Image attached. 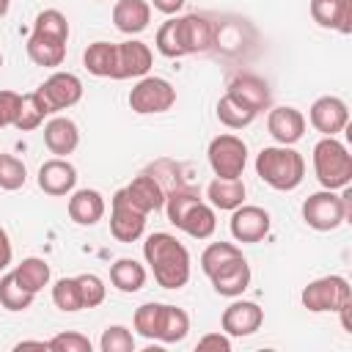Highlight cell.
Wrapping results in <instances>:
<instances>
[{
	"label": "cell",
	"instance_id": "ee69618b",
	"mask_svg": "<svg viewBox=\"0 0 352 352\" xmlns=\"http://www.w3.org/2000/svg\"><path fill=\"white\" fill-rule=\"evenodd\" d=\"M195 349H217V352H231V336L226 333H206L198 338Z\"/></svg>",
	"mask_w": 352,
	"mask_h": 352
},
{
	"label": "cell",
	"instance_id": "8fae6325",
	"mask_svg": "<svg viewBox=\"0 0 352 352\" xmlns=\"http://www.w3.org/2000/svg\"><path fill=\"white\" fill-rule=\"evenodd\" d=\"M154 63V55L148 44L140 38H126L116 44V66H113V80H129V77H146Z\"/></svg>",
	"mask_w": 352,
	"mask_h": 352
},
{
	"label": "cell",
	"instance_id": "f6af8a7d",
	"mask_svg": "<svg viewBox=\"0 0 352 352\" xmlns=\"http://www.w3.org/2000/svg\"><path fill=\"white\" fill-rule=\"evenodd\" d=\"M11 258H14V248H11V239H8L6 228L0 226V272L11 264Z\"/></svg>",
	"mask_w": 352,
	"mask_h": 352
},
{
	"label": "cell",
	"instance_id": "9a60e30c",
	"mask_svg": "<svg viewBox=\"0 0 352 352\" xmlns=\"http://www.w3.org/2000/svg\"><path fill=\"white\" fill-rule=\"evenodd\" d=\"M176 30H179V44L184 55L204 52L214 44V25L201 14L176 16Z\"/></svg>",
	"mask_w": 352,
	"mask_h": 352
},
{
	"label": "cell",
	"instance_id": "e575fe53",
	"mask_svg": "<svg viewBox=\"0 0 352 352\" xmlns=\"http://www.w3.org/2000/svg\"><path fill=\"white\" fill-rule=\"evenodd\" d=\"M52 302L63 314L82 311V297H80V283L77 278H58L52 286Z\"/></svg>",
	"mask_w": 352,
	"mask_h": 352
},
{
	"label": "cell",
	"instance_id": "7bdbcfd3",
	"mask_svg": "<svg viewBox=\"0 0 352 352\" xmlns=\"http://www.w3.org/2000/svg\"><path fill=\"white\" fill-rule=\"evenodd\" d=\"M19 99H22V94H16V91H0V129L3 126H14L16 110H19Z\"/></svg>",
	"mask_w": 352,
	"mask_h": 352
},
{
	"label": "cell",
	"instance_id": "277c9868",
	"mask_svg": "<svg viewBox=\"0 0 352 352\" xmlns=\"http://www.w3.org/2000/svg\"><path fill=\"white\" fill-rule=\"evenodd\" d=\"M314 173L324 190H344L352 182V154L341 140L322 135L314 146Z\"/></svg>",
	"mask_w": 352,
	"mask_h": 352
},
{
	"label": "cell",
	"instance_id": "836d02e7",
	"mask_svg": "<svg viewBox=\"0 0 352 352\" xmlns=\"http://www.w3.org/2000/svg\"><path fill=\"white\" fill-rule=\"evenodd\" d=\"M33 292H28L19 280H16V275L14 272H6L3 278H0V305L6 308V311H28L30 305H33Z\"/></svg>",
	"mask_w": 352,
	"mask_h": 352
},
{
	"label": "cell",
	"instance_id": "8d00e7d4",
	"mask_svg": "<svg viewBox=\"0 0 352 352\" xmlns=\"http://www.w3.org/2000/svg\"><path fill=\"white\" fill-rule=\"evenodd\" d=\"M102 352H135V336L124 324H107L99 338Z\"/></svg>",
	"mask_w": 352,
	"mask_h": 352
},
{
	"label": "cell",
	"instance_id": "1f68e13d",
	"mask_svg": "<svg viewBox=\"0 0 352 352\" xmlns=\"http://www.w3.org/2000/svg\"><path fill=\"white\" fill-rule=\"evenodd\" d=\"M214 113H217V121H220L223 126H228V129H245V126H250L253 118L258 116V113H253L248 104H242L239 99H234L231 94L220 96Z\"/></svg>",
	"mask_w": 352,
	"mask_h": 352
},
{
	"label": "cell",
	"instance_id": "484cf974",
	"mask_svg": "<svg viewBox=\"0 0 352 352\" xmlns=\"http://www.w3.org/2000/svg\"><path fill=\"white\" fill-rule=\"evenodd\" d=\"M206 198H209V206H214V209H223V212L236 209L239 204H245V182H242V176L239 179L214 176L209 182V187H206Z\"/></svg>",
	"mask_w": 352,
	"mask_h": 352
},
{
	"label": "cell",
	"instance_id": "7dc6e473",
	"mask_svg": "<svg viewBox=\"0 0 352 352\" xmlns=\"http://www.w3.org/2000/svg\"><path fill=\"white\" fill-rule=\"evenodd\" d=\"M30 346H36V349H47V341H19L14 349H30Z\"/></svg>",
	"mask_w": 352,
	"mask_h": 352
},
{
	"label": "cell",
	"instance_id": "52a82bcc",
	"mask_svg": "<svg viewBox=\"0 0 352 352\" xmlns=\"http://www.w3.org/2000/svg\"><path fill=\"white\" fill-rule=\"evenodd\" d=\"M206 157H209V168L214 170V176L239 179L248 165V146L242 138L226 132V135H217L209 140Z\"/></svg>",
	"mask_w": 352,
	"mask_h": 352
},
{
	"label": "cell",
	"instance_id": "e0dca14e",
	"mask_svg": "<svg viewBox=\"0 0 352 352\" xmlns=\"http://www.w3.org/2000/svg\"><path fill=\"white\" fill-rule=\"evenodd\" d=\"M267 129L275 138V143L294 146L305 135V116L297 107H289V104L272 107L270 116H267Z\"/></svg>",
	"mask_w": 352,
	"mask_h": 352
},
{
	"label": "cell",
	"instance_id": "d590c367",
	"mask_svg": "<svg viewBox=\"0 0 352 352\" xmlns=\"http://www.w3.org/2000/svg\"><path fill=\"white\" fill-rule=\"evenodd\" d=\"M25 182H28L25 162L14 154H0V190L14 192V190L25 187Z\"/></svg>",
	"mask_w": 352,
	"mask_h": 352
},
{
	"label": "cell",
	"instance_id": "9c48e42d",
	"mask_svg": "<svg viewBox=\"0 0 352 352\" xmlns=\"http://www.w3.org/2000/svg\"><path fill=\"white\" fill-rule=\"evenodd\" d=\"M146 231V212H140L129 195L121 190H116V195L110 198V234L118 242H138Z\"/></svg>",
	"mask_w": 352,
	"mask_h": 352
},
{
	"label": "cell",
	"instance_id": "f35d334b",
	"mask_svg": "<svg viewBox=\"0 0 352 352\" xmlns=\"http://www.w3.org/2000/svg\"><path fill=\"white\" fill-rule=\"evenodd\" d=\"M77 283H80V297H82V308H96L104 302L107 297V286L99 275L94 272H82L77 275Z\"/></svg>",
	"mask_w": 352,
	"mask_h": 352
},
{
	"label": "cell",
	"instance_id": "603a6c76",
	"mask_svg": "<svg viewBox=\"0 0 352 352\" xmlns=\"http://www.w3.org/2000/svg\"><path fill=\"white\" fill-rule=\"evenodd\" d=\"M28 58L36 63V66H44V69H55L63 63L66 58V38H58V36H47V33H30L28 38Z\"/></svg>",
	"mask_w": 352,
	"mask_h": 352
},
{
	"label": "cell",
	"instance_id": "ba28073f",
	"mask_svg": "<svg viewBox=\"0 0 352 352\" xmlns=\"http://www.w3.org/2000/svg\"><path fill=\"white\" fill-rule=\"evenodd\" d=\"M176 104V88L165 80V77H154L146 74L135 82V88L129 91V107L138 116H154V113H165Z\"/></svg>",
	"mask_w": 352,
	"mask_h": 352
},
{
	"label": "cell",
	"instance_id": "ab89813d",
	"mask_svg": "<svg viewBox=\"0 0 352 352\" xmlns=\"http://www.w3.org/2000/svg\"><path fill=\"white\" fill-rule=\"evenodd\" d=\"M33 30L36 33H47V36H58V38H66L69 41V22H66V16L58 8L41 11L36 16V22H33Z\"/></svg>",
	"mask_w": 352,
	"mask_h": 352
},
{
	"label": "cell",
	"instance_id": "8992f818",
	"mask_svg": "<svg viewBox=\"0 0 352 352\" xmlns=\"http://www.w3.org/2000/svg\"><path fill=\"white\" fill-rule=\"evenodd\" d=\"M300 300L311 314H338L344 305L352 302V289L344 275H324L302 286Z\"/></svg>",
	"mask_w": 352,
	"mask_h": 352
},
{
	"label": "cell",
	"instance_id": "4316f807",
	"mask_svg": "<svg viewBox=\"0 0 352 352\" xmlns=\"http://www.w3.org/2000/svg\"><path fill=\"white\" fill-rule=\"evenodd\" d=\"M110 283L124 294H135L146 286V267L135 258H118L110 267Z\"/></svg>",
	"mask_w": 352,
	"mask_h": 352
},
{
	"label": "cell",
	"instance_id": "6da1fadb",
	"mask_svg": "<svg viewBox=\"0 0 352 352\" xmlns=\"http://www.w3.org/2000/svg\"><path fill=\"white\" fill-rule=\"evenodd\" d=\"M146 264L154 272L157 286L182 289L190 280V250L168 231H154L143 242Z\"/></svg>",
	"mask_w": 352,
	"mask_h": 352
},
{
	"label": "cell",
	"instance_id": "5b68a950",
	"mask_svg": "<svg viewBox=\"0 0 352 352\" xmlns=\"http://www.w3.org/2000/svg\"><path fill=\"white\" fill-rule=\"evenodd\" d=\"M352 192L344 187V195H336V190H319L302 201V220L314 231H336L341 223L352 214Z\"/></svg>",
	"mask_w": 352,
	"mask_h": 352
},
{
	"label": "cell",
	"instance_id": "30bf717a",
	"mask_svg": "<svg viewBox=\"0 0 352 352\" xmlns=\"http://www.w3.org/2000/svg\"><path fill=\"white\" fill-rule=\"evenodd\" d=\"M36 91L47 102L50 113H58V110L74 107L82 99V80L72 72H52Z\"/></svg>",
	"mask_w": 352,
	"mask_h": 352
},
{
	"label": "cell",
	"instance_id": "f1b7e54d",
	"mask_svg": "<svg viewBox=\"0 0 352 352\" xmlns=\"http://www.w3.org/2000/svg\"><path fill=\"white\" fill-rule=\"evenodd\" d=\"M47 116H52L50 107H47V102L41 99L38 91H30V94H22V99H19V110H16L14 126L19 132H30V129H38Z\"/></svg>",
	"mask_w": 352,
	"mask_h": 352
},
{
	"label": "cell",
	"instance_id": "60d3db41",
	"mask_svg": "<svg viewBox=\"0 0 352 352\" xmlns=\"http://www.w3.org/2000/svg\"><path fill=\"white\" fill-rule=\"evenodd\" d=\"M154 44H157L160 55H165V58H182V55H184V52H182V44H179L176 16H170V19H165V22L160 25V30H157V38H154Z\"/></svg>",
	"mask_w": 352,
	"mask_h": 352
},
{
	"label": "cell",
	"instance_id": "ac0fdd59",
	"mask_svg": "<svg viewBox=\"0 0 352 352\" xmlns=\"http://www.w3.org/2000/svg\"><path fill=\"white\" fill-rule=\"evenodd\" d=\"M234 99H239L242 104H248L253 113H261V110H270L272 104V94H270V85L256 77V74H236L231 82H228V91Z\"/></svg>",
	"mask_w": 352,
	"mask_h": 352
},
{
	"label": "cell",
	"instance_id": "ffe728a7",
	"mask_svg": "<svg viewBox=\"0 0 352 352\" xmlns=\"http://www.w3.org/2000/svg\"><path fill=\"white\" fill-rule=\"evenodd\" d=\"M311 16L319 28L352 33V0H311Z\"/></svg>",
	"mask_w": 352,
	"mask_h": 352
},
{
	"label": "cell",
	"instance_id": "d6a6232c",
	"mask_svg": "<svg viewBox=\"0 0 352 352\" xmlns=\"http://www.w3.org/2000/svg\"><path fill=\"white\" fill-rule=\"evenodd\" d=\"M14 275H16V280H19L28 292L38 294V292L50 283V264H47L44 258H38V256H28V258H22V261L14 267Z\"/></svg>",
	"mask_w": 352,
	"mask_h": 352
},
{
	"label": "cell",
	"instance_id": "f546056e",
	"mask_svg": "<svg viewBox=\"0 0 352 352\" xmlns=\"http://www.w3.org/2000/svg\"><path fill=\"white\" fill-rule=\"evenodd\" d=\"M236 258H242V250L234 242H212L201 253V270H204L206 278H212L220 270H226L228 264H234Z\"/></svg>",
	"mask_w": 352,
	"mask_h": 352
},
{
	"label": "cell",
	"instance_id": "7402d4cb",
	"mask_svg": "<svg viewBox=\"0 0 352 352\" xmlns=\"http://www.w3.org/2000/svg\"><path fill=\"white\" fill-rule=\"evenodd\" d=\"M113 22L126 36L143 33L148 28V22H151V6H148V0H118L113 6Z\"/></svg>",
	"mask_w": 352,
	"mask_h": 352
},
{
	"label": "cell",
	"instance_id": "4fadbf2b",
	"mask_svg": "<svg viewBox=\"0 0 352 352\" xmlns=\"http://www.w3.org/2000/svg\"><path fill=\"white\" fill-rule=\"evenodd\" d=\"M308 121L316 132L336 138L338 132H344L349 126V107L338 96H319L308 110Z\"/></svg>",
	"mask_w": 352,
	"mask_h": 352
},
{
	"label": "cell",
	"instance_id": "d6986e66",
	"mask_svg": "<svg viewBox=\"0 0 352 352\" xmlns=\"http://www.w3.org/2000/svg\"><path fill=\"white\" fill-rule=\"evenodd\" d=\"M44 146L55 157H69L80 146V129H77V124L72 118H66V116L50 118L44 124Z\"/></svg>",
	"mask_w": 352,
	"mask_h": 352
},
{
	"label": "cell",
	"instance_id": "d4e9b609",
	"mask_svg": "<svg viewBox=\"0 0 352 352\" xmlns=\"http://www.w3.org/2000/svg\"><path fill=\"white\" fill-rule=\"evenodd\" d=\"M209 280H212V289L217 294H223V297H239L250 286V264L242 256L234 264H228L226 270H220L217 275H212Z\"/></svg>",
	"mask_w": 352,
	"mask_h": 352
},
{
	"label": "cell",
	"instance_id": "4dcf8cb0",
	"mask_svg": "<svg viewBox=\"0 0 352 352\" xmlns=\"http://www.w3.org/2000/svg\"><path fill=\"white\" fill-rule=\"evenodd\" d=\"M82 66L94 77H113L116 44L113 41H94V44H88V50L82 52Z\"/></svg>",
	"mask_w": 352,
	"mask_h": 352
},
{
	"label": "cell",
	"instance_id": "7a4b0ae2",
	"mask_svg": "<svg viewBox=\"0 0 352 352\" xmlns=\"http://www.w3.org/2000/svg\"><path fill=\"white\" fill-rule=\"evenodd\" d=\"M256 173L278 192H292L305 179V160L292 146H264L256 154Z\"/></svg>",
	"mask_w": 352,
	"mask_h": 352
},
{
	"label": "cell",
	"instance_id": "74e56055",
	"mask_svg": "<svg viewBox=\"0 0 352 352\" xmlns=\"http://www.w3.org/2000/svg\"><path fill=\"white\" fill-rule=\"evenodd\" d=\"M160 316H162V302H143V305L135 311V319H132L138 336H143V338H157Z\"/></svg>",
	"mask_w": 352,
	"mask_h": 352
},
{
	"label": "cell",
	"instance_id": "681fc988",
	"mask_svg": "<svg viewBox=\"0 0 352 352\" xmlns=\"http://www.w3.org/2000/svg\"><path fill=\"white\" fill-rule=\"evenodd\" d=\"M0 66H3V52H0Z\"/></svg>",
	"mask_w": 352,
	"mask_h": 352
},
{
	"label": "cell",
	"instance_id": "7c38bea8",
	"mask_svg": "<svg viewBox=\"0 0 352 352\" xmlns=\"http://www.w3.org/2000/svg\"><path fill=\"white\" fill-rule=\"evenodd\" d=\"M272 217L267 209L253 206V204H239L236 209H231V236L236 242H261L270 234Z\"/></svg>",
	"mask_w": 352,
	"mask_h": 352
},
{
	"label": "cell",
	"instance_id": "2e32d148",
	"mask_svg": "<svg viewBox=\"0 0 352 352\" xmlns=\"http://www.w3.org/2000/svg\"><path fill=\"white\" fill-rule=\"evenodd\" d=\"M74 184H77V168L66 157H52L38 168V187L52 198L69 195Z\"/></svg>",
	"mask_w": 352,
	"mask_h": 352
},
{
	"label": "cell",
	"instance_id": "5bb4252c",
	"mask_svg": "<svg viewBox=\"0 0 352 352\" xmlns=\"http://www.w3.org/2000/svg\"><path fill=\"white\" fill-rule=\"evenodd\" d=\"M264 322V311L258 302L253 300H234L223 316H220V327L226 336L231 338H245V336H253Z\"/></svg>",
	"mask_w": 352,
	"mask_h": 352
},
{
	"label": "cell",
	"instance_id": "cb8c5ba5",
	"mask_svg": "<svg viewBox=\"0 0 352 352\" xmlns=\"http://www.w3.org/2000/svg\"><path fill=\"white\" fill-rule=\"evenodd\" d=\"M124 192H126L129 201H132L140 212H146V214L165 206V190H162V184H160L154 176H148V173L135 176V179L124 187Z\"/></svg>",
	"mask_w": 352,
	"mask_h": 352
},
{
	"label": "cell",
	"instance_id": "bcb514c9",
	"mask_svg": "<svg viewBox=\"0 0 352 352\" xmlns=\"http://www.w3.org/2000/svg\"><path fill=\"white\" fill-rule=\"evenodd\" d=\"M184 3H187V0H151L148 6H154L160 14H168V16H173V14H179V11L184 8Z\"/></svg>",
	"mask_w": 352,
	"mask_h": 352
},
{
	"label": "cell",
	"instance_id": "b9f144b4",
	"mask_svg": "<svg viewBox=\"0 0 352 352\" xmlns=\"http://www.w3.org/2000/svg\"><path fill=\"white\" fill-rule=\"evenodd\" d=\"M47 349H52V352H91L94 344H91L88 336L74 333V330H66V333L52 336V338L47 341Z\"/></svg>",
	"mask_w": 352,
	"mask_h": 352
},
{
	"label": "cell",
	"instance_id": "3957f363",
	"mask_svg": "<svg viewBox=\"0 0 352 352\" xmlns=\"http://www.w3.org/2000/svg\"><path fill=\"white\" fill-rule=\"evenodd\" d=\"M165 212H168V220L179 231L190 234L192 239H209L217 228L214 206L204 204L195 192H187V190H176L165 195Z\"/></svg>",
	"mask_w": 352,
	"mask_h": 352
},
{
	"label": "cell",
	"instance_id": "44dd1931",
	"mask_svg": "<svg viewBox=\"0 0 352 352\" xmlns=\"http://www.w3.org/2000/svg\"><path fill=\"white\" fill-rule=\"evenodd\" d=\"M69 217L77 226H96L104 217V198L99 190H72L69 192Z\"/></svg>",
	"mask_w": 352,
	"mask_h": 352
},
{
	"label": "cell",
	"instance_id": "c3c4849f",
	"mask_svg": "<svg viewBox=\"0 0 352 352\" xmlns=\"http://www.w3.org/2000/svg\"><path fill=\"white\" fill-rule=\"evenodd\" d=\"M8 8H11V0H0V19L8 14Z\"/></svg>",
	"mask_w": 352,
	"mask_h": 352
},
{
	"label": "cell",
	"instance_id": "83f0119b",
	"mask_svg": "<svg viewBox=\"0 0 352 352\" xmlns=\"http://www.w3.org/2000/svg\"><path fill=\"white\" fill-rule=\"evenodd\" d=\"M190 333V316L184 308L179 305H168L162 302V316H160V330H157V338L162 344H179L184 341Z\"/></svg>",
	"mask_w": 352,
	"mask_h": 352
}]
</instances>
